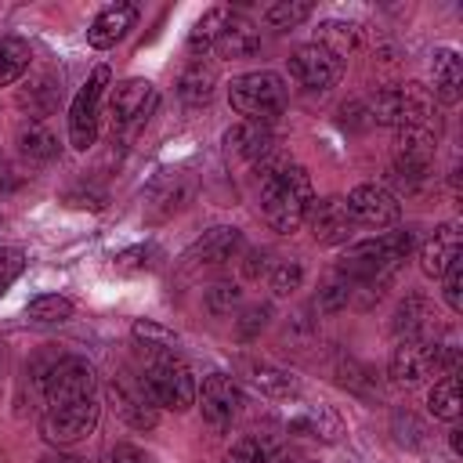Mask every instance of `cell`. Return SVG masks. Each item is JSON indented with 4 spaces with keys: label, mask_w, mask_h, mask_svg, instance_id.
Wrapping results in <instances>:
<instances>
[{
    "label": "cell",
    "mask_w": 463,
    "mask_h": 463,
    "mask_svg": "<svg viewBox=\"0 0 463 463\" xmlns=\"http://www.w3.org/2000/svg\"><path fill=\"white\" fill-rule=\"evenodd\" d=\"M311 203H315L311 177L297 163H289L286 170H279V174L260 181V217L279 235H293L304 224Z\"/></svg>",
    "instance_id": "6da1fadb"
},
{
    "label": "cell",
    "mask_w": 463,
    "mask_h": 463,
    "mask_svg": "<svg viewBox=\"0 0 463 463\" xmlns=\"http://www.w3.org/2000/svg\"><path fill=\"white\" fill-rule=\"evenodd\" d=\"M228 105L246 116L250 123H271L282 109H286V83L279 72L271 69H257V72H242L232 80L228 87Z\"/></svg>",
    "instance_id": "7a4b0ae2"
},
{
    "label": "cell",
    "mask_w": 463,
    "mask_h": 463,
    "mask_svg": "<svg viewBox=\"0 0 463 463\" xmlns=\"http://www.w3.org/2000/svg\"><path fill=\"white\" fill-rule=\"evenodd\" d=\"M145 391H148L152 405H163V409H174V412H184V409L195 405V376L177 354H148Z\"/></svg>",
    "instance_id": "3957f363"
},
{
    "label": "cell",
    "mask_w": 463,
    "mask_h": 463,
    "mask_svg": "<svg viewBox=\"0 0 463 463\" xmlns=\"http://www.w3.org/2000/svg\"><path fill=\"white\" fill-rule=\"evenodd\" d=\"M430 109H434V98L427 87L420 83H398V87H383L373 94L369 101V119L373 123H383V127H427L430 119Z\"/></svg>",
    "instance_id": "277c9868"
},
{
    "label": "cell",
    "mask_w": 463,
    "mask_h": 463,
    "mask_svg": "<svg viewBox=\"0 0 463 463\" xmlns=\"http://www.w3.org/2000/svg\"><path fill=\"white\" fill-rule=\"evenodd\" d=\"M109 65H98L87 83L76 90L72 105H69V141L72 148L87 152L98 137V123H101V101H105V90H109Z\"/></svg>",
    "instance_id": "5b68a950"
},
{
    "label": "cell",
    "mask_w": 463,
    "mask_h": 463,
    "mask_svg": "<svg viewBox=\"0 0 463 463\" xmlns=\"http://www.w3.org/2000/svg\"><path fill=\"white\" fill-rule=\"evenodd\" d=\"M101 405L94 398H80V402H65V405H47L40 430L51 445H76L83 438H90V430L98 427Z\"/></svg>",
    "instance_id": "8992f818"
},
{
    "label": "cell",
    "mask_w": 463,
    "mask_h": 463,
    "mask_svg": "<svg viewBox=\"0 0 463 463\" xmlns=\"http://www.w3.org/2000/svg\"><path fill=\"white\" fill-rule=\"evenodd\" d=\"M40 387L47 394V405H65V402H80V398H94V365L87 358H58L43 376Z\"/></svg>",
    "instance_id": "52a82bcc"
},
{
    "label": "cell",
    "mask_w": 463,
    "mask_h": 463,
    "mask_svg": "<svg viewBox=\"0 0 463 463\" xmlns=\"http://www.w3.org/2000/svg\"><path fill=\"white\" fill-rule=\"evenodd\" d=\"M344 72V58H336L322 43H304L289 54V76L304 90H329Z\"/></svg>",
    "instance_id": "ba28073f"
},
{
    "label": "cell",
    "mask_w": 463,
    "mask_h": 463,
    "mask_svg": "<svg viewBox=\"0 0 463 463\" xmlns=\"http://www.w3.org/2000/svg\"><path fill=\"white\" fill-rule=\"evenodd\" d=\"M344 206H347L351 221L365 224V228H391L402 217L398 195H391L383 184H358V188H351Z\"/></svg>",
    "instance_id": "9c48e42d"
},
{
    "label": "cell",
    "mask_w": 463,
    "mask_h": 463,
    "mask_svg": "<svg viewBox=\"0 0 463 463\" xmlns=\"http://www.w3.org/2000/svg\"><path fill=\"white\" fill-rule=\"evenodd\" d=\"M156 109V87L141 76L123 80L112 90V130H137Z\"/></svg>",
    "instance_id": "30bf717a"
},
{
    "label": "cell",
    "mask_w": 463,
    "mask_h": 463,
    "mask_svg": "<svg viewBox=\"0 0 463 463\" xmlns=\"http://www.w3.org/2000/svg\"><path fill=\"white\" fill-rule=\"evenodd\" d=\"M391 380L402 387H416L423 376L438 369V340H398L391 351Z\"/></svg>",
    "instance_id": "8fae6325"
},
{
    "label": "cell",
    "mask_w": 463,
    "mask_h": 463,
    "mask_svg": "<svg viewBox=\"0 0 463 463\" xmlns=\"http://www.w3.org/2000/svg\"><path fill=\"white\" fill-rule=\"evenodd\" d=\"M242 250V232L239 228H228V224H217L210 232H203L188 253H184V268H221L228 260H235V253Z\"/></svg>",
    "instance_id": "7c38bea8"
},
{
    "label": "cell",
    "mask_w": 463,
    "mask_h": 463,
    "mask_svg": "<svg viewBox=\"0 0 463 463\" xmlns=\"http://www.w3.org/2000/svg\"><path fill=\"white\" fill-rule=\"evenodd\" d=\"M199 398V409H203V420L210 427H228L242 405V394H239V383L224 373H210L203 380V391H195Z\"/></svg>",
    "instance_id": "4fadbf2b"
},
{
    "label": "cell",
    "mask_w": 463,
    "mask_h": 463,
    "mask_svg": "<svg viewBox=\"0 0 463 463\" xmlns=\"http://www.w3.org/2000/svg\"><path fill=\"white\" fill-rule=\"evenodd\" d=\"M304 221H307V228H311V239L322 242V246H340V242H347V235H351V228H354V221H351L344 199H336V195L315 199Z\"/></svg>",
    "instance_id": "5bb4252c"
},
{
    "label": "cell",
    "mask_w": 463,
    "mask_h": 463,
    "mask_svg": "<svg viewBox=\"0 0 463 463\" xmlns=\"http://www.w3.org/2000/svg\"><path fill=\"white\" fill-rule=\"evenodd\" d=\"M282 427L289 438H311V441H336L344 430L340 416L329 405H289Z\"/></svg>",
    "instance_id": "9a60e30c"
},
{
    "label": "cell",
    "mask_w": 463,
    "mask_h": 463,
    "mask_svg": "<svg viewBox=\"0 0 463 463\" xmlns=\"http://www.w3.org/2000/svg\"><path fill=\"white\" fill-rule=\"evenodd\" d=\"M398 340H438V311L423 297H405L394 311Z\"/></svg>",
    "instance_id": "2e32d148"
},
{
    "label": "cell",
    "mask_w": 463,
    "mask_h": 463,
    "mask_svg": "<svg viewBox=\"0 0 463 463\" xmlns=\"http://www.w3.org/2000/svg\"><path fill=\"white\" fill-rule=\"evenodd\" d=\"M134 22H137V7H134V4H109L105 11L94 14V22H90V29H87V43L98 47V51L116 47V43L127 36V29H130Z\"/></svg>",
    "instance_id": "e0dca14e"
},
{
    "label": "cell",
    "mask_w": 463,
    "mask_h": 463,
    "mask_svg": "<svg viewBox=\"0 0 463 463\" xmlns=\"http://www.w3.org/2000/svg\"><path fill=\"white\" fill-rule=\"evenodd\" d=\"M452 260H459V232H456V224H441L420 246V268L427 279H441L452 268Z\"/></svg>",
    "instance_id": "ac0fdd59"
},
{
    "label": "cell",
    "mask_w": 463,
    "mask_h": 463,
    "mask_svg": "<svg viewBox=\"0 0 463 463\" xmlns=\"http://www.w3.org/2000/svg\"><path fill=\"white\" fill-rule=\"evenodd\" d=\"M224 148H228V156H239V159H253L257 163L264 152L275 148V134H271L268 123L242 119V123H235V127L224 130Z\"/></svg>",
    "instance_id": "d6986e66"
},
{
    "label": "cell",
    "mask_w": 463,
    "mask_h": 463,
    "mask_svg": "<svg viewBox=\"0 0 463 463\" xmlns=\"http://www.w3.org/2000/svg\"><path fill=\"white\" fill-rule=\"evenodd\" d=\"M430 87L441 105H456L463 94V61L452 47H438L430 61Z\"/></svg>",
    "instance_id": "ffe728a7"
},
{
    "label": "cell",
    "mask_w": 463,
    "mask_h": 463,
    "mask_svg": "<svg viewBox=\"0 0 463 463\" xmlns=\"http://www.w3.org/2000/svg\"><path fill=\"white\" fill-rule=\"evenodd\" d=\"M242 376L268 398H293L297 394V380L282 365H271L260 358H242Z\"/></svg>",
    "instance_id": "44dd1931"
},
{
    "label": "cell",
    "mask_w": 463,
    "mask_h": 463,
    "mask_svg": "<svg viewBox=\"0 0 463 463\" xmlns=\"http://www.w3.org/2000/svg\"><path fill=\"white\" fill-rule=\"evenodd\" d=\"M109 398L116 402V412H119L130 427H137V430L156 427V405H152L148 391H127L123 383H109Z\"/></svg>",
    "instance_id": "7402d4cb"
},
{
    "label": "cell",
    "mask_w": 463,
    "mask_h": 463,
    "mask_svg": "<svg viewBox=\"0 0 463 463\" xmlns=\"http://www.w3.org/2000/svg\"><path fill=\"white\" fill-rule=\"evenodd\" d=\"M213 87H217V72H213V65H206L203 58H195L192 65H184L181 76H177V98H181L184 105H203V101H210Z\"/></svg>",
    "instance_id": "603a6c76"
},
{
    "label": "cell",
    "mask_w": 463,
    "mask_h": 463,
    "mask_svg": "<svg viewBox=\"0 0 463 463\" xmlns=\"http://www.w3.org/2000/svg\"><path fill=\"white\" fill-rule=\"evenodd\" d=\"M192 192H195V181L188 174H174V177L159 181L152 188V221H163V217L177 213L192 199Z\"/></svg>",
    "instance_id": "cb8c5ba5"
},
{
    "label": "cell",
    "mask_w": 463,
    "mask_h": 463,
    "mask_svg": "<svg viewBox=\"0 0 463 463\" xmlns=\"http://www.w3.org/2000/svg\"><path fill=\"white\" fill-rule=\"evenodd\" d=\"M213 47L221 51V58H250V54L260 51V33L250 22H242V18L232 14V22L224 25V33L217 36Z\"/></svg>",
    "instance_id": "d4e9b609"
},
{
    "label": "cell",
    "mask_w": 463,
    "mask_h": 463,
    "mask_svg": "<svg viewBox=\"0 0 463 463\" xmlns=\"http://www.w3.org/2000/svg\"><path fill=\"white\" fill-rule=\"evenodd\" d=\"M228 22H232V7H210V11H203V18H195V25L188 33V51L195 58H203L217 43V36L224 33Z\"/></svg>",
    "instance_id": "484cf974"
},
{
    "label": "cell",
    "mask_w": 463,
    "mask_h": 463,
    "mask_svg": "<svg viewBox=\"0 0 463 463\" xmlns=\"http://www.w3.org/2000/svg\"><path fill=\"white\" fill-rule=\"evenodd\" d=\"M18 152H22V159H29V163H51V159L58 156V137H54L40 119H33V123H25V127L18 130Z\"/></svg>",
    "instance_id": "4316f807"
},
{
    "label": "cell",
    "mask_w": 463,
    "mask_h": 463,
    "mask_svg": "<svg viewBox=\"0 0 463 463\" xmlns=\"http://www.w3.org/2000/svg\"><path fill=\"white\" fill-rule=\"evenodd\" d=\"M58 98H61V87H58V80H54L51 72L29 80V83L18 90V105L29 109V116H47V112L58 105Z\"/></svg>",
    "instance_id": "83f0119b"
},
{
    "label": "cell",
    "mask_w": 463,
    "mask_h": 463,
    "mask_svg": "<svg viewBox=\"0 0 463 463\" xmlns=\"http://www.w3.org/2000/svg\"><path fill=\"white\" fill-rule=\"evenodd\" d=\"M427 409H430V416H434V420H449V423H456V420H459V412H463L459 380H456V376L438 380V383L430 387V394H427Z\"/></svg>",
    "instance_id": "f1b7e54d"
},
{
    "label": "cell",
    "mask_w": 463,
    "mask_h": 463,
    "mask_svg": "<svg viewBox=\"0 0 463 463\" xmlns=\"http://www.w3.org/2000/svg\"><path fill=\"white\" fill-rule=\"evenodd\" d=\"M29 61H33V51H29L25 40H18V36H0V87L14 83V80L29 69Z\"/></svg>",
    "instance_id": "f546056e"
},
{
    "label": "cell",
    "mask_w": 463,
    "mask_h": 463,
    "mask_svg": "<svg viewBox=\"0 0 463 463\" xmlns=\"http://www.w3.org/2000/svg\"><path fill=\"white\" fill-rule=\"evenodd\" d=\"M130 333H134V340L148 354H174V347H177V333L166 329V326H159V322H152V318H137L130 326Z\"/></svg>",
    "instance_id": "4dcf8cb0"
},
{
    "label": "cell",
    "mask_w": 463,
    "mask_h": 463,
    "mask_svg": "<svg viewBox=\"0 0 463 463\" xmlns=\"http://www.w3.org/2000/svg\"><path fill=\"white\" fill-rule=\"evenodd\" d=\"M315 43H322V47H329L336 58H344L347 51L358 47V25H351V22H336V18H333V22H322Z\"/></svg>",
    "instance_id": "1f68e13d"
},
{
    "label": "cell",
    "mask_w": 463,
    "mask_h": 463,
    "mask_svg": "<svg viewBox=\"0 0 463 463\" xmlns=\"http://www.w3.org/2000/svg\"><path fill=\"white\" fill-rule=\"evenodd\" d=\"M351 293H354V286H351L344 275H333V279L315 293V311H318V315H336V311H344V307L351 304Z\"/></svg>",
    "instance_id": "d6a6232c"
},
{
    "label": "cell",
    "mask_w": 463,
    "mask_h": 463,
    "mask_svg": "<svg viewBox=\"0 0 463 463\" xmlns=\"http://www.w3.org/2000/svg\"><path fill=\"white\" fill-rule=\"evenodd\" d=\"M203 304H206V311H210L213 318H224V315H232V311H239L242 289H239V282H213V286L203 293Z\"/></svg>",
    "instance_id": "836d02e7"
},
{
    "label": "cell",
    "mask_w": 463,
    "mask_h": 463,
    "mask_svg": "<svg viewBox=\"0 0 463 463\" xmlns=\"http://www.w3.org/2000/svg\"><path fill=\"white\" fill-rule=\"evenodd\" d=\"M307 14H311V4H307V0H275L271 7H264V22H268L271 29H293V25H300Z\"/></svg>",
    "instance_id": "e575fe53"
},
{
    "label": "cell",
    "mask_w": 463,
    "mask_h": 463,
    "mask_svg": "<svg viewBox=\"0 0 463 463\" xmlns=\"http://www.w3.org/2000/svg\"><path fill=\"white\" fill-rule=\"evenodd\" d=\"M25 315H29L33 322H65V318H72V300H65V297H58V293H47V297L29 300Z\"/></svg>",
    "instance_id": "d590c367"
},
{
    "label": "cell",
    "mask_w": 463,
    "mask_h": 463,
    "mask_svg": "<svg viewBox=\"0 0 463 463\" xmlns=\"http://www.w3.org/2000/svg\"><path fill=\"white\" fill-rule=\"evenodd\" d=\"M300 282H304V268H300V260H282V264L271 271V293H275V297H289V293H297Z\"/></svg>",
    "instance_id": "8d00e7d4"
},
{
    "label": "cell",
    "mask_w": 463,
    "mask_h": 463,
    "mask_svg": "<svg viewBox=\"0 0 463 463\" xmlns=\"http://www.w3.org/2000/svg\"><path fill=\"white\" fill-rule=\"evenodd\" d=\"M25 268V253L18 246H0V297L11 289V282L22 275Z\"/></svg>",
    "instance_id": "74e56055"
},
{
    "label": "cell",
    "mask_w": 463,
    "mask_h": 463,
    "mask_svg": "<svg viewBox=\"0 0 463 463\" xmlns=\"http://www.w3.org/2000/svg\"><path fill=\"white\" fill-rule=\"evenodd\" d=\"M268 318H271V307H268V304H253V307L242 311V318H235V333H239L242 340H253V336L268 326Z\"/></svg>",
    "instance_id": "f35d334b"
},
{
    "label": "cell",
    "mask_w": 463,
    "mask_h": 463,
    "mask_svg": "<svg viewBox=\"0 0 463 463\" xmlns=\"http://www.w3.org/2000/svg\"><path fill=\"white\" fill-rule=\"evenodd\" d=\"M221 463H264V445L257 438H242L221 456Z\"/></svg>",
    "instance_id": "ab89813d"
},
{
    "label": "cell",
    "mask_w": 463,
    "mask_h": 463,
    "mask_svg": "<svg viewBox=\"0 0 463 463\" xmlns=\"http://www.w3.org/2000/svg\"><path fill=\"white\" fill-rule=\"evenodd\" d=\"M441 279H445V304L452 311H463V260H452V268Z\"/></svg>",
    "instance_id": "60d3db41"
},
{
    "label": "cell",
    "mask_w": 463,
    "mask_h": 463,
    "mask_svg": "<svg viewBox=\"0 0 463 463\" xmlns=\"http://www.w3.org/2000/svg\"><path fill=\"white\" fill-rule=\"evenodd\" d=\"M112 463H156V456L145 452V449H137V445H130V441H119L112 449Z\"/></svg>",
    "instance_id": "b9f144b4"
},
{
    "label": "cell",
    "mask_w": 463,
    "mask_h": 463,
    "mask_svg": "<svg viewBox=\"0 0 463 463\" xmlns=\"http://www.w3.org/2000/svg\"><path fill=\"white\" fill-rule=\"evenodd\" d=\"M148 246H134V250H123L119 257H116V268L119 271H137V268H145L148 264Z\"/></svg>",
    "instance_id": "7bdbcfd3"
},
{
    "label": "cell",
    "mask_w": 463,
    "mask_h": 463,
    "mask_svg": "<svg viewBox=\"0 0 463 463\" xmlns=\"http://www.w3.org/2000/svg\"><path fill=\"white\" fill-rule=\"evenodd\" d=\"M268 250H250L246 260H242V279H260L268 271Z\"/></svg>",
    "instance_id": "ee69618b"
},
{
    "label": "cell",
    "mask_w": 463,
    "mask_h": 463,
    "mask_svg": "<svg viewBox=\"0 0 463 463\" xmlns=\"http://www.w3.org/2000/svg\"><path fill=\"white\" fill-rule=\"evenodd\" d=\"M264 463H297L286 449H264Z\"/></svg>",
    "instance_id": "f6af8a7d"
},
{
    "label": "cell",
    "mask_w": 463,
    "mask_h": 463,
    "mask_svg": "<svg viewBox=\"0 0 463 463\" xmlns=\"http://www.w3.org/2000/svg\"><path fill=\"white\" fill-rule=\"evenodd\" d=\"M459 434H463L459 427H452V430H449V441H452V452H456V456L463 452V438H459Z\"/></svg>",
    "instance_id": "bcb514c9"
},
{
    "label": "cell",
    "mask_w": 463,
    "mask_h": 463,
    "mask_svg": "<svg viewBox=\"0 0 463 463\" xmlns=\"http://www.w3.org/2000/svg\"><path fill=\"white\" fill-rule=\"evenodd\" d=\"M40 463H83V459H76V456H43Z\"/></svg>",
    "instance_id": "7dc6e473"
}]
</instances>
